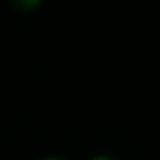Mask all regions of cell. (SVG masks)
Wrapping results in <instances>:
<instances>
[{
    "mask_svg": "<svg viewBox=\"0 0 160 160\" xmlns=\"http://www.w3.org/2000/svg\"><path fill=\"white\" fill-rule=\"evenodd\" d=\"M10 5L18 10V12H32L42 5V0H10Z\"/></svg>",
    "mask_w": 160,
    "mask_h": 160,
    "instance_id": "obj_1",
    "label": "cell"
},
{
    "mask_svg": "<svg viewBox=\"0 0 160 160\" xmlns=\"http://www.w3.org/2000/svg\"><path fill=\"white\" fill-rule=\"evenodd\" d=\"M90 160H118L115 155H95V158H90Z\"/></svg>",
    "mask_w": 160,
    "mask_h": 160,
    "instance_id": "obj_2",
    "label": "cell"
},
{
    "mask_svg": "<svg viewBox=\"0 0 160 160\" xmlns=\"http://www.w3.org/2000/svg\"><path fill=\"white\" fill-rule=\"evenodd\" d=\"M42 160H62V158H42Z\"/></svg>",
    "mask_w": 160,
    "mask_h": 160,
    "instance_id": "obj_3",
    "label": "cell"
}]
</instances>
